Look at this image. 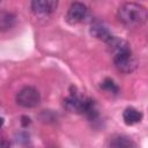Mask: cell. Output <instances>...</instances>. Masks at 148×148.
Listing matches in <instances>:
<instances>
[{
	"instance_id": "cell-7",
	"label": "cell",
	"mask_w": 148,
	"mask_h": 148,
	"mask_svg": "<svg viewBox=\"0 0 148 148\" xmlns=\"http://www.w3.org/2000/svg\"><path fill=\"white\" fill-rule=\"evenodd\" d=\"M90 34H91V36H94L95 38H97V39H99V40H102V42H104V43H109L111 39H112V37H113V35L103 25V24H101V23H98V22H95V23H92L91 24V27H90Z\"/></svg>"
},
{
	"instance_id": "cell-9",
	"label": "cell",
	"mask_w": 148,
	"mask_h": 148,
	"mask_svg": "<svg viewBox=\"0 0 148 148\" xmlns=\"http://www.w3.org/2000/svg\"><path fill=\"white\" fill-rule=\"evenodd\" d=\"M123 119H124V123L126 125H134V124H138L141 121L142 119V113L136 110L135 108H126L123 112Z\"/></svg>"
},
{
	"instance_id": "cell-11",
	"label": "cell",
	"mask_w": 148,
	"mask_h": 148,
	"mask_svg": "<svg viewBox=\"0 0 148 148\" xmlns=\"http://www.w3.org/2000/svg\"><path fill=\"white\" fill-rule=\"evenodd\" d=\"M101 88H102L103 90H105V91H108V92H111V94H114V95L119 91L118 86L114 83L113 80H111V79H109V77H106V79L103 80V82L101 83Z\"/></svg>"
},
{
	"instance_id": "cell-13",
	"label": "cell",
	"mask_w": 148,
	"mask_h": 148,
	"mask_svg": "<svg viewBox=\"0 0 148 148\" xmlns=\"http://www.w3.org/2000/svg\"><path fill=\"white\" fill-rule=\"evenodd\" d=\"M1 148H9V142H7L5 139L1 141Z\"/></svg>"
},
{
	"instance_id": "cell-2",
	"label": "cell",
	"mask_w": 148,
	"mask_h": 148,
	"mask_svg": "<svg viewBox=\"0 0 148 148\" xmlns=\"http://www.w3.org/2000/svg\"><path fill=\"white\" fill-rule=\"evenodd\" d=\"M92 102L94 101L91 98L83 96L82 94H80V91H77L75 87H72L69 95L64 99V106L69 112L84 114L88 108L92 104Z\"/></svg>"
},
{
	"instance_id": "cell-5",
	"label": "cell",
	"mask_w": 148,
	"mask_h": 148,
	"mask_svg": "<svg viewBox=\"0 0 148 148\" xmlns=\"http://www.w3.org/2000/svg\"><path fill=\"white\" fill-rule=\"evenodd\" d=\"M88 15V9L86 7V5L81 3V2H73L66 14V21L69 24H77L84 21V18Z\"/></svg>"
},
{
	"instance_id": "cell-10",
	"label": "cell",
	"mask_w": 148,
	"mask_h": 148,
	"mask_svg": "<svg viewBox=\"0 0 148 148\" xmlns=\"http://www.w3.org/2000/svg\"><path fill=\"white\" fill-rule=\"evenodd\" d=\"M15 16L9 12H1L0 14V28L2 31L10 29L14 25Z\"/></svg>"
},
{
	"instance_id": "cell-8",
	"label": "cell",
	"mask_w": 148,
	"mask_h": 148,
	"mask_svg": "<svg viewBox=\"0 0 148 148\" xmlns=\"http://www.w3.org/2000/svg\"><path fill=\"white\" fill-rule=\"evenodd\" d=\"M110 148H138L135 142L125 135H114L110 139Z\"/></svg>"
},
{
	"instance_id": "cell-3",
	"label": "cell",
	"mask_w": 148,
	"mask_h": 148,
	"mask_svg": "<svg viewBox=\"0 0 148 148\" xmlns=\"http://www.w3.org/2000/svg\"><path fill=\"white\" fill-rule=\"evenodd\" d=\"M113 64L119 72L126 73V74L133 72L138 66L136 59L133 56L131 49L113 54Z\"/></svg>"
},
{
	"instance_id": "cell-4",
	"label": "cell",
	"mask_w": 148,
	"mask_h": 148,
	"mask_svg": "<svg viewBox=\"0 0 148 148\" xmlns=\"http://www.w3.org/2000/svg\"><path fill=\"white\" fill-rule=\"evenodd\" d=\"M16 102L23 108H35L40 102L39 91L34 87H24L17 92Z\"/></svg>"
},
{
	"instance_id": "cell-12",
	"label": "cell",
	"mask_w": 148,
	"mask_h": 148,
	"mask_svg": "<svg viewBox=\"0 0 148 148\" xmlns=\"http://www.w3.org/2000/svg\"><path fill=\"white\" fill-rule=\"evenodd\" d=\"M21 119H22V120H21V124H22V126H23V127H27V126L30 124V118H29V117L23 116Z\"/></svg>"
},
{
	"instance_id": "cell-6",
	"label": "cell",
	"mask_w": 148,
	"mask_h": 148,
	"mask_svg": "<svg viewBox=\"0 0 148 148\" xmlns=\"http://www.w3.org/2000/svg\"><path fill=\"white\" fill-rule=\"evenodd\" d=\"M58 2L54 0H35L31 2V10L36 16L45 17L57 9Z\"/></svg>"
},
{
	"instance_id": "cell-1",
	"label": "cell",
	"mask_w": 148,
	"mask_h": 148,
	"mask_svg": "<svg viewBox=\"0 0 148 148\" xmlns=\"http://www.w3.org/2000/svg\"><path fill=\"white\" fill-rule=\"evenodd\" d=\"M117 16L124 25L134 28L148 21V9L136 2H126L119 7Z\"/></svg>"
}]
</instances>
